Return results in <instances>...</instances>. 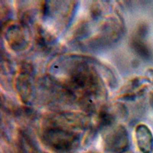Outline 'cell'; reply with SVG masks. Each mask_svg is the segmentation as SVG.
Segmentation results:
<instances>
[{"label":"cell","mask_w":153,"mask_h":153,"mask_svg":"<svg viewBox=\"0 0 153 153\" xmlns=\"http://www.w3.org/2000/svg\"><path fill=\"white\" fill-rule=\"evenodd\" d=\"M143 36L137 34L132 38L131 45L134 51L142 57L147 59L150 57V51L146 44L143 41Z\"/></svg>","instance_id":"8"},{"label":"cell","mask_w":153,"mask_h":153,"mask_svg":"<svg viewBox=\"0 0 153 153\" xmlns=\"http://www.w3.org/2000/svg\"><path fill=\"white\" fill-rule=\"evenodd\" d=\"M135 136L138 149L142 153H152L153 151V135L150 129L143 124L137 126Z\"/></svg>","instance_id":"7"},{"label":"cell","mask_w":153,"mask_h":153,"mask_svg":"<svg viewBox=\"0 0 153 153\" xmlns=\"http://www.w3.org/2000/svg\"><path fill=\"white\" fill-rule=\"evenodd\" d=\"M44 144L56 153H67L74 151L79 145L80 135L63 128L45 126L41 134Z\"/></svg>","instance_id":"2"},{"label":"cell","mask_w":153,"mask_h":153,"mask_svg":"<svg viewBox=\"0 0 153 153\" xmlns=\"http://www.w3.org/2000/svg\"><path fill=\"white\" fill-rule=\"evenodd\" d=\"M105 149L109 153H122L128 150L129 137L126 128L122 125H114L104 130Z\"/></svg>","instance_id":"4"},{"label":"cell","mask_w":153,"mask_h":153,"mask_svg":"<svg viewBox=\"0 0 153 153\" xmlns=\"http://www.w3.org/2000/svg\"><path fill=\"white\" fill-rule=\"evenodd\" d=\"M4 37L8 45L14 51L25 50L30 42V34L25 24L12 23L4 30Z\"/></svg>","instance_id":"5"},{"label":"cell","mask_w":153,"mask_h":153,"mask_svg":"<svg viewBox=\"0 0 153 153\" xmlns=\"http://www.w3.org/2000/svg\"><path fill=\"white\" fill-rule=\"evenodd\" d=\"M45 126L63 128L74 131L84 130L91 126L88 115L78 112H65L50 117Z\"/></svg>","instance_id":"3"},{"label":"cell","mask_w":153,"mask_h":153,"mask_svg":"<svg viewBox=\"0 0 153 153\" xmlns=\"http://www.w3.org/2000/svg\"><path fill=\"white\" fill-rule=\"evenodd\" d=\"M149 100H150V104H151V106L153 108V94H151Z\"/></svg>","instance_id":"10"},{"label":"cell","mask_w":153,"mask_h":153,"mask_svg":"<svg viewBox=\"0 0 153 153\" xmlns=\"http://www.w3.org/2000/svg\"><path fill=\"white\" fill-rule=\"evenodd\" d=\"M32 70L29 66H22L19 72L16 80V87L19 96L24 103L30 100L33 92Z\"/></svg>","instance_id":"6"},{"label":"cell","mask_w":153,"mask_h":153,"mask_svg":"<svg viewBox=\"0 0 153 153\" xmlns=\"http://www.w3.org/2000/svg\"><path fill=\"white\" fill-rule=\"evenodd\" d=\"M62 78L57 79L87 111L103 100L105 93L96 70L84 59L72 57L65 62Z\"/></svg>","instance_id":"1"},{"label":"cell","mask_w":153,"mask_h":153,"mask_svg":"<svg viewBox=\"0 0 153 153\" xmlns=\"http://www.w3.org/2000/svg\"><path fill=\"white\" fill-rule=\"evenodd\" d=\"M122 153H133V152L130 151H128V150H127V151H124V152H123Z\"/></svg>","instance_id":"11"},{"label":"cell","mask_w":153,"mask_h":153,"mask_svg":"<svg viewBox=\"0 0 153 153\" xmlns=\"http://www.w3.org/2000/svg\"><path fill=\"white\" fill-rule=\"evenodd\" d=\"M148 73H149V76H150L151 79H152V81L153 82V69H150L148 71Z\"/></svg>","instance_id":"9"}]
</instances>
